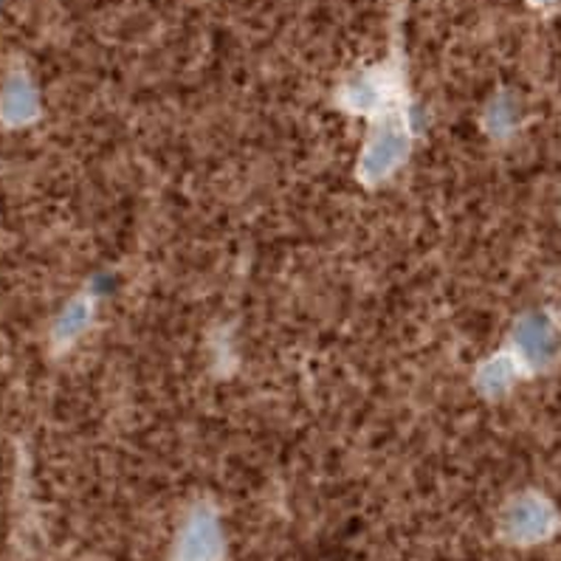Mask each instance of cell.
Here are the masks:
<instances>
[]
</instances>
